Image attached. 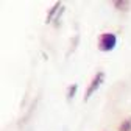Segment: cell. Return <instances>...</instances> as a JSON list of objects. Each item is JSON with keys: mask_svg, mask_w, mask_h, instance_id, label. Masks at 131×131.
Masks as SVG:
<instances>
[{"mask_svg": "<svg viewBox=\"0 0 131 131\" xmlns=\"http://www.w3.org/2000/svg\"><path fill=\"white\" fill-rule=\"evenodd\" d=\"M114 6H116L117 9H122V11H126L129 6H131V3L129 2H125V0H120V2H114Z\"/></svg>", "mask_w": 131, "mask_h": 131, "instance_id": "277c9868", "label": "cell"}, {"mask_svg": "<svg viewBox=\"0 0 131 131\" xmlns=\"http://www.w3.org/2000/svg\"><path fill=\"white\" fill-rule=\"evenodd\" d=\"M77 91H78V84H72V86H69V89H67V100H72V98L75 97V94H77Z\"/></svg>", "mask_w": 131, "mask_h": 131, "instance_id": "5b68a950", "label": "cell"}, {"mask_svg": "<svg viewBox=\"0 0 131 131\" xmlns=\"http://www.w3.org/2000/svg\"><path fill=\"white\" fill-rule=\"evenodd\" d=\"M103 81H105V72H97L95 75H94V78L91 80V83H89V86H88V89H86V94H84V100L88 102L89 98L98 91V88H100L102 84H103Z\"/></svg>", "mask_w": 131, "mask_h": 131, "instance_id": "7a4b0ae2", "label": "cell"}, {"mask_svg": "<svg viewBox=\"0 0 131 131\" xmlns=\"http://www.w3.org/2000/svg\"><path fill=\"white\" fill-rule=\"evenodd\" d=\"M119 131H131V119H125V120L120 123Z\"/></svg>", "mask_w": 131, "mask_h": 131, "instance_id": "8992f818", "label": "cell"}, {"mask_svg": "<svg viewBox=\"0 0 131 131\" xmlns=\"http://www.w3.org/2000/svg\"><path fill=\"white\" fill-rule=\"evenodd\" d=\"M98 50L100 52H112L117 45V36L114 33H102L98 36Z\"/></svg>", "mask_w": 131, "mask_h": 131, "instance_id": "6da1fadb", "label": "cell"}, {"mask_svg": "<svg viewBox=\"0 0 131 131\" xmlns=\"http://www.w3.org/2000/svg\"><path fill=\"white\" fill-rule=\"evenodd\" d=\"M59 8H61V3H59V2H56V3L53 5V8H52L50 11H48V14H47V20H45L47 24H48V22H52V17L55 16V13H56Z\"/></svg>", "mask_w": 131, "mask_h": 131, "instance_id": "3957f363", "label": "cell"}]
</instances>
